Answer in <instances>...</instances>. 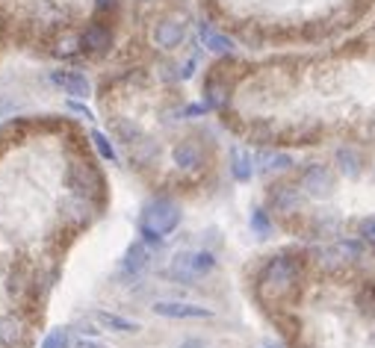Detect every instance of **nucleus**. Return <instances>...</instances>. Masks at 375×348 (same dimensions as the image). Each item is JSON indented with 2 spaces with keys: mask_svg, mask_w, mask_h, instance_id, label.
Wrapping results in <instances>:
<instances>
[{
  "mask_svg": "<svg viewBox=\"0 0 375 348\" xmlns=\"http://www.w3.org/2000/svg\"><path fill=\"white\" fill-rule=\"evenodd\" d=\"M181 224V207L169 198H157L148 207L142 210V219H139V234H142V242L148 245H160L162 236H169L177 230Z\"/></svg>",
  "mask_w": 375,
  "mask_h": 348,
  "instance_id": "nucleus-1",
  "label": "nucleus"
},
{
  "mask_svg": "<svg viewBox=\"0 0 375 348\" xmlns=\"http://www.w3.org/2000/svg\"><path fill=\"white\" fill-rule=\"evenodd\" d=\"M216 269V257L210 251H181L172 260V277L192 284L195 277H204Z\"/></svg>",
  "mask_w": 375,
  "mask_h": 348,
  "instance_id": "nucleus-2",
  "label": "nucleus"
},
{
  "mask_svg": "<svg viewBox=\"0 0 375 348\" xmlns=\"http://www.w3.org/2000/svg\"><path fill=\"white\" fill-rule=\"evenodd\" d=\"M65 184H69L71 195H80V198H86V201L104 189L101 174H97L89 162H71L69 174H65Z\"/></svg>",
  "mask_w": 375,
  "mask_h": 348,
  "instance_id": "nucleus-3",
  "label": "nucleus"
},
{
  "mask_svg": "<svg viewBox=\"0 0 375 348\" xmlns=\"http://www.w3.org/2000/svg\"><path fill=\"white\" fill-rule=\"evenodd\" d=\"M260 284L269 292H284L287 287L296 284V263L290 257H272L266 263L263 275H260Z\"/></svg>",
  "mask_w": 375,
  "mask_h": 348,
  "instance_id": "nucleus-4",
  "label": "nucleus"
},
{
  "mask_svg": "<svg viewBox=\"0 0 375 348\" xmlns=\"http://www.w3.org/2000/svg\"><path fill=\"white\" fill-rule=\"evenodd\" d=\"M334 174L325 169V165L314 162V165H307V169L302 172V192L307 198H314V201H325V198H331L334 195Z\"/></svg>",
  "mask_w": 375,
  "mask_h": 348,
  "instance_id": "nucleus-5",
  "label": "nucleus"
},
{
  "mask_svg": "<svg viewBox=\"0 0 375 348\" xmlns=\"http://www.w3.org/2000/svg\"><path fill=\"white\" fill-rule=\"evenodd\" d=\"M162 319H213V310L189 301H154L151 307Z\"/></svg>",
  "mask_w": 375,
  "mask_h": 348,
  "instance_id": "nucleus-6",
  "label": "nucleus"
},
{
  "mask_svg": "<svg viewBox=\"0 0 375 348\" xmlns=\"http://www.w3.org/2000/svg\"><path fill=\"white\" fill-rule=\"evenodd\" d=\"M89 319L101 328V330H112V334H139L142 325L133 319H124L119 313H109V310H92Z\"/></svg>",
  "mask_w": 375,
  "mask_h": 348,
  "instance_id": "nucleus-7",
  "label": "nucleus"
},
{
  "mask_svg": "<svg viewBox=\"0 0 375 348\" xmlns=\"http://www.w3.org/2000/svg\"><path fill=\"white\" fill-rule=\"evenodd\" d=\"M184 36H186V30H184L181 21L166 18V21H160L154 27V42H157V47H162V51H172V47H177V44L184 42Z\"/></svg>",
  "mask_w": 375,
  "mask_h": 348,
  "instance_id": "nucleus-8",
  "label": "nucleus"
},
{
  "mask_svg": "<svg viewBox=\"0 0 375 348\" xmlns=\"http://www.w3.org/2000/svg\"><path fill=\"white\" fill-rule=\"evenodd\" d=\"M172 157H174V165H177V169H186V172H189V169H198L201 160H204L198 142H192V139L177 142L174 151H172Z\"/></svg>",
  "mask_w": 375,
  "mask_h": 348,
  "instance_id": "nucleus-9",
  "label": "nucleus"
},
{
  "mask_svg": "<svg viewBox=\"0 0 375 348\" xmlns=\"http://www.w3.org/2000/svg\"><path fill=\"white\" fill-rule=\"evenodd\" d=\"M148 263H151V251H148V245L145 242H133L124 251V260H121V269L127 272V275H139V272H145L148 269Z\"/></svg>",
  "mask_w": 375,
  "mask_h": 348,
  "instance_id": "nucleus-10",
  "label": "nucleus"
},
{
  "mask_svg": "<svg viewBox=\"0 0 375 348\" xmlns=\"http://www.w3.org/2000/svg\"><path fill=\"white\" fill-rule=\"evenodd\" d=\"M54 80L65 89V95H71V97H89L92 95L89 80L80 74V71H56Z\"/></svg>",
  "mask_w": 375,
  "mask_h": 348,
  "instance_id": "nucleus-11",
  "label": "nucleus"
},
{
  "mask_svg": "<svg viewBox=\"0 0 375 348\" xmlns=\"http://www.w3.org/2000/svg\"><path fill=\"white\" fill-rule=\"evenodd\" d=\"M80 44H83L86 51H92V54H104V51H109V44H112V32H109L104 24H92V27L83 32Z\"/></svg>",
  "mask_w": 375,
  "mask_h": 348,
  "instance_id": "nucleus-12",
  "label": "nucleus"
},
{
  "mask_svg": "<svg viewBox=\"0 0 375 348\" xmlns=\"http://www.w3.org/2000/svg\"><path fill=\"white\" fill-rule=\"evenodd\" d=\"M24 322L18 316H0V348H15L24 340Z\"/></svg>",
  "mask_w": 375,
  "mask_h": 348,
  "instance_id": "nucleus-13",
  "label": "nucleus"
},
{
  "mask_svg": "<svg viewBox=\"0 0 375 348\" xmlns=\"http://www.w3.org/2000/svg\"><path fill=\"white\" fill-rule=\"evenodd\" d=\"M272 207L278 210V212H296L299 210V201H302V195H299V189L296 186H275L272 189Z\"/></svg>",
  "mask_w": 375,
  "mask_h": 348,
  "instance_id": "nucleus-14",
  "label": "nucleus"
},
{
  "mask_svg": "<svg viewBox=\"0 0 375 348\" xmlns=\"http://www.w3.org/2000/svg\"><path fill=\"white\" fill-rule=\"evenodd\" d=\"M334 160H337V169L343 172L346 177H361V172H364V165H361V154L355 151V148H337V154H334Z\"/></svg>",
  "mask_w": 375,
  "mask_h": 348,
  "instance_id": "nucleus-15",
  "label": "nucleus"
},
{
  "mask_svg": "<svg viewBox=\"0 0 375 348\" xmlns=\"http://www.w3.org/2000/svg\"><path fill=\"white\" fill-rule=\"evenodd\" d=\"M231 174L239 184H249L251 174H254V162L249 157V151H242V148H231Z\"/></svg>",
  "mask_w": 375,
  "mask_h": 348,
  "instance_id": "nucleus-16",
  "label": "nucleus"
},
{
  "mask_svg": "<svg viewBox=\"0 0 375 348\" xmlns=\"http://www.w3.org/2000/svg\"><path fill=\"white\" fill-rule=\"evenodd\" d=\"M62 215H65L69 222L86 224V222H89V201H86V198H80V195H71L69 201L62 204Z\"/></svg>",
  "mask_w": 375,
  "mask_h": 348,
  "instance_id": "nucleus-17",
  "label": "nucleus"
},
{
  "mask_svg": "<svg viewBox=\"0 0 375 348\" xmlns=\"http://www.w3.org/2000/svg\"><path fill=\"white\" fill-rule=\"evenodd\" d=\"M201 36H204V44H207L213 54H231V51H234V42H231V39L222 36V32H213V30L204 27V24H201Z\"/></svg>",
  "mask_w": 375,
  "mask_h": 348,
  "instance_id": "nucleus-18",
  "label": "nucleus"
},
{
  "mask_svg": "<svg viewBox=\"0 0 375 348\" xmlns=\"http://www.w3.org/2000/svg\"><path fill=\"white\" fill-rule=\"evenodd\" d=\"M92 145H95V151L101 154L107 162H116L119 160L116 157V148H112V142H109V136L101 133V130H92Z\"/></svg>",
  "mask_w": 375,
  "mask_h": 348,
  "instance_id": "nucleus-19",
  "label": "nucleus"
},
{
  "mask_svg": "<svg viewBox=\"0 0 375 348\" xmlns=\"http://www.w3.org/2000/svg\"><path fill=\"white\" fill-rule=\"evenodd\" d=\"M116 133H119V139L124 142V145H136L139 139H142V130L136 127V124H130L127 119H116Z\"/></svg>",
  "mask_w": 375,
  "mask_h": 348,
  "instance_id": "nucleus-20",
  "label": "nucleus"
},
{
  "mask_svg": "<svg viewBox=\"0 0 375 348\" xmlns=\"http://www.w3.org/2000/svg\"><path fill=\"white\" fill-rule=\"evenodd\" d=\"M42 348H71V328H56L44 337Z\"/></svg>",
  "mask_w": 375,
  "mask_h": 348,
  "instance_id": "nucleus-21",
  "label": "nucleus"
},
{
  "mask_svg": "<svg viewBox=\"0 0 375 348\" xmlns=\"http://www.w3.org/2000/svg\"><path fill=\"white\" fill-rule=\"evenodd\" d=\"M260 162H263V172H287L292 165L287 154H260Z\"/></svg>",
  "mask_w": 375,
  "mask_h": 348,
  "instance_id": "nucleus-22",
  "label": "nucleus"
},
{
  "mask_svg": "<svg viewBox=\"0 0 375 348\" xmlns=\"http://www.w3.org/2000/svg\"><path fill=\"white\" fill-rule=\"evenodd\" d=\"M251 230L257 236H269L272 234V222H269V212L266 210H254L251 212Z\"/></svg>",
  "mask_w": 375,
  "mask_h": 348,
  "instance_id": "nucleus-23",
  "label": "nucleus"
},
{
  "mask_svg": "<svg viewBox=\"0 0 375 348\" xmlns=\"http://www.w3.org/2000/svg\"><path fill=\"white\" fill-rule=\"evenodd\" d=\"M357 236H361L367 245L375 248V215H369V219H361V222H357Z\"/></svg>",
  "mask_w": 375,
  "mask_h": 348,
  "instance_id": "nucleus-24",
  "label": "nucleus"
},
{
  "mask_svg": "<svg viewBox=\"0 0 375 348\" xmlns=\"http://www.w3.org/2000/svg\"><path fill=\"white\" fill-rule=\"evenodd\" d=\"M207 97H210V107H222L225 104V86H219V83H210V86H207Z\"/></svg>",
  "mask_w": 375,
  "mask_h": 348,
  "instance_id": "nucleus-25",
  "label": "nucleus"
},
{
  "mask_svg": "<svg viewBox=\"0 0 375 348\" xmlns=\"http://www.w3.org/2000/svg\"><path fill=\"white\" fill-rule=\"evenodd\" d=\"M74 348H107V345H104V342H97V340H92V337H89V340L83 337V340H77V342H74Z\"/></svg>",
  "mask_w": 375,
  "mask_h": 348,
  "instance_id": "nucleus-26",
  "label": "nucleus"
},
{
  "mask_svg": "<svg viewBox=\"0 0 375 348\" xmlns=\"http://www.w3.org/2000/svg\"><path fill=\"white\" fill-rule=\"evenodd\" d=\"M69 109H71V112H77V115H83V119H89V121H92V112H89V109H86L83 104H77V101H71V104H69Z\"/></svg>",
  "mask_w": 375,
  "mask_h": 348,
  "instance_id": "nucleus-27",
  "label": "nucleus"
},
{
  "mask_svg": "<svg viewBox=\"0 0 375 348\" xmlns=\"http://www.w3.org/2000/svg\"><path fill=\"white\" fill-rule=\"evenodd\" d=\"M177 348H204V340H198V337H192V340H184Z\"/></svg>",
  "mask_w": 375,
  "mask_h": 348,
  "instance_id": "nucleus-28",
  "label": "nucleus"
},
{
  "mask_svg": "<svg viewBox=\"0 0 375 348\" xmlns=\"http://www.w3.org/2000/svg\"><path fill=\"white\" fill-rule=\"evenodd\" d=\"M97 6H112V0H97Z\"/></svg>",
  "mask_w": 375,
  "mask_h": 348,
  "instance_id": "nucleus-29",
  "label": "nucleus"
},
{
  "mask_svg": "<svg viewBox=\"0 0 375 348\" xmlns=\"http://www.w3.org/2000/svg\"><path fill=\"white\" fill-rule=\"evenodd\" d=\"M263 348H278V345H263Z\"/></svg>",
  "mask_w": 375,
  "mask_h": 348,
  "instance_id": "nucleus-30",
  "label": "nucleus"
}]
</instances>
